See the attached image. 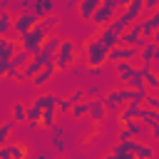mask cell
<instances>
[{
  "label": "cell",
  "mask_w": 159,
  "mask_h": 159,
  "mask_svg": "<svg viewBox=\"0 0 159 159\" xmlns=\"http://www.w3.org/2000/svg\"><path fill=\"white\" fill-rule=\"evenodd\" d=\"M42 65H45V62H42L37 55H32V57H30V62L22 67V77H25V80H32V77H35V75L42 70Z\"/></svg>",
  "instance_id": "19"
},
{
  "label": "cell",
  "mask_w": 159,
  "mask_h": 159,
  "mask_svg": "<svg viewBox=\"0 0 159 159\" xmlns=\"http://www.w3.org/2000/svg\"><path fill=\"white\" fill-rule=\"evenodd\" d=\"M137 122H142L144 127H157L159 124V112H154V109H149V107H144V104H139L137 107V117H134Z\"/></svg>",
  "instance_id": "12"
},
{
  "label": "cell",
  "mask_w": 159,
  "mask_h": 159,
  "mask_svg": "<svg viewBox=\"0 0 159 159\" xmlns=\"http://www.w3.org/2000/svg\"><path fill=\"white\" fill-rule=\"evenodd\" d=\"M99 5H102L99 0H80V2H77V15H80V20H89Z\"/></svg>",
  "instance_id": "16"
},
{
  "label": "cell",
  "mask_w": 159,
  "mask_h": 159,
  "mask_svg": "<svg viewBox=\"0 0 159 159\" xmlns=\"http://www.w3.org/2000/svg\"><path fill=\"white\" fill-rule=\"evenodd\" d=\"M82 52H84V62L89 70H102L107 65V55H109V47H104L94 35L82 45Z\"/></svg>",
  "instance_id": "1"
},
{
  "label": "cell",
  "mask_w": 159,
  "mask_h": 159,
  "mask_svg": "<svg viewBox=\"0 0 159 159\" xmlns=\"http://www.w3.org/2000/svg\"><path fill=\"white\" fill-rule=\"evenodd\" d=\"M102 159H137V157H132L129 152H127V154H112V152H109V154L102 157Z\"/></svg>",
  "instance_id": "38"
},
{
  "label": "cell",
  "mask_w": 159,
  "mask_h": 159,
  "mask_svg": "<svg viewBox=\"0 0 159 159\" xmlns=\"http://www.w3.org/2000/svg\"><path fill=\"white\" fill-rule=\"evenodd\" d=\"M57 112H60V114H70V112H72V102H70L67 97L57 99Z\"/></svg>",
  "instance_id": "33"
},
{
  "label": "cell",
  "mask_w": 159,
  "mask_h": 159,
  "mask_svg": "<svg viewBox=\"0 0 159 159\" xmlns=\"http://www.w3.org/2000/svg\"><path fill=\"white\" fill-rule=\"evenodd\" d=\"M102 2H109V5H114V7H117V0H102Z\"/></svg>",
  "instance_id": "45"
},
{
  "label": "cell",
  "mask_w": 159,
  "mask_h": 159,
  "mask_svg": "<svg viewBox=\"0 0 159 159\" xmlns=\"http://www.w3.org/2000/svg\"><path fill=\"white\" fill-rule=\"evenodd\" d=\"M137 60H139V50L127 47V45H117L107 55V62H112V65H117V62H134L137 65Z\"/></svg>",
  "instance_id": "5"
},
{
  "label": "cell",
  "mask_w": 159,
  "mask_h": 159,
  "mask_svg": "<svg viewBox=\"0 0 159 159\" xmlns=\"http://www.w3.org/2000/svg\"><path fill=\"white\" fill-rule=\"evenodd\" d=\"M144 107H149V109H154V112H159V94H154V92H149L147 97H144V102H142Z\"/></svg>",
  "instance_id": "32"
},
{
  "label": "cell",
  "mask_w": 159,
  "mask_h": 159,
  "mask_svg": "<svg viewBox=\"0 0 159 159\" xmlns=\"http://www.w3.org/2000/svg\"><path fill=\"white\" fill-rule=\"evenodd\" d=\"M114 17H117V7H114V5H109V2H102V5L94 10V15H92L89 20H92L97 27H107Z\"/></svg>",
  "instance_id": "6"
},
{
  "label": "cell",
  "mask_w": 159,
  "mask_h": 159,
  "mask_svg": "<svg viewBox=\"0 0 159 159\" xmlns=\"http://www.w3.org/2000/svg\"><path fill=\"white\" fill-rule=\"evenodd\" d=\"M55 117H57V104L55 107H45L40 112V127H55Z\"/></svg>",
  "instance_id": "23"
},
{
  "label": "cell",
  "mask_w": 159,
  "mask_h": 159,
  "mask_svg": "<svg viewBox=\"0 0 159 159\" xmlns=\"http://www.w3.org/2000/svg\"><path fill=\"white\" fill-rule=\"evenodd\" d=\"M40 22H42V27H45V30L50 32V30H52V27L57 25V17H55V15H47V17H42Z\"/></svg>",
  "instance_id": "36"
},
{
  "label": "cell",
  "mask_w": 159,
  "mask_h": 159,
  "mask_svg": "<svg viewBox=\"0 0 159 159\" xmlns=\"http://www.w3.org/2000/svg\"><path fill=\"white\" fill-rule=\"evenodd\" d=\"M60 40H62V37H57V35H47V37H45V42H42V47L37 50V57H40L42 62L52 60V57H55V52H57V47H60Z\"/></svg>",
  "instance_id": "8"
},
{
  "label": "cell",
  "mask_w": 159,
  "mask_h": 159,
  "mask_svg": "<svg viewBox=\"0 0 159 159\" xmlns=\"http://www.w3.org/2000/svg\"><path fill=\"white\" fill-rule=\"evenodd\" d=\"M137 107H139V104H134V102H127V104H124V109H122V112L117 114V117H119V124H122V127H124L127 122H132V119L137 117Z\"/></svg>",
  "instance_id": "25"
},
{
  "label": "cell",
  "mask_w": 159,
  "mask_h": 159,
  "mask_svg": "<svg viewBox=\"0 0 159 159\" xmlns=\"http://www.w3.org/2000/svg\"><path fill=\"white\" fill-rule=\"evenodd\" d=\"M144 17H147V20H149V22H152V27H154V30H157V27H159V7H157V10H154V12H149V15H144Z\"/></svg>",
  "instance_id": "37"
},
{
  "label": "cell",
  "mask_w": 159,
  "mask_h": 159,
  "mask_svg": "<svg viewBox=\"0 0 159 159\" xmlns=\"http://www.w3.org/2000/svg\"><path fill=\"white\" fill-rule=\"evenodd\" d=\"M84 94H89V97H99V87H97V84H92V87H87V89H84Z\"/></svg>",
  "instance_id": "39"
},
{
  "label": "cell",
  "mask_w": 159,
  "mask_h": 159,
  "mask_svg": "<svg viewBox=\"0 0 159 159\" xmlns=\"http://www.w3.org/2000/svg\"><path fill=\"white\" fill-rule=\"evenodd\" d=\"M75 60H77V45H75L72 40L62 37V40H60V47H57V52H55V57H52V62H55L57 72L70 70V67L75 65Z\"/></svg>",
  "instance_id": "2"
},
{
  "label": "cell",
  "mask_w": 159,
  "mask_h": 159,
  "mask_svg": "<svg viewBox=\"0 0 159 159\" xmlns=\"http://www.w3.org/2000/svg\"><path fill=\"white\" fill-rule=\"evenodd\" d=\"M10 70H12L10 60H2V62H0V80H7V77H10Z\"/></svg>",
  "instance_id": "35"
},
{
  "label": "cell",
  "mask_w": 159,
  "mask_h": 159,
  "mask_svg": "<svg viewBox=\"0 0 159 159\" xmlns=\"http://www.w3.org/2000/svg\"><path fill=\"white\" fill-rule=\"evenodd\" d=\"M20 50V42L15 37H0V62L2 60H12V55Z\"/></svg>",
  "instance_id": "14"
},
{
  "label": "cell",
  "mask_w": 159,
  "mask_h": 159,
  "mask_svg": "<svg viewBox=\"0 0 159 159\" xmlns=\"http://www.w3.org/2000/svg\"><path fill=\"white\" fill-rule=\"evenodd\" d=\"M124 147H127V152H129L132 157H137V159H152V157H154V149H152L149 144H144L142 139H129V142H124Z\"/></svg>",
  "instance_id": "7"
},
{
  "label": "cell",
  "mask_w": 159,
  "mask_h": 159,
  "mask_svg": "<svg viewBox=\"0 0 159 159\" xmlns=\"http://www.w3.org/2000/svg\"><path fill=\"white\" fill-rule=\"evenodd\" d=\"M55 72H57L55 62H52V60H47V62L42 65V70H40V72H37V75H35V77H32L30 82H32L35 87H45V84H47V82H50L52 77H55Z\"/></svg>",
  "instance_id": "11"
},
{
  "label": "cell",
  "mask_w": 159,
  "mask_h": 159,
  "mask_svg": "<svg viewBox=\"0 0 159 159\" xmlns=\"http://www.w3.org/2000/svg\"><path fill=\"white\" fill-rule=\"evenodd\" d=\"M129 139H132V137H129V132H127V129H122V132H119V142H129Z\"/></svg>",
  "instance_id": "41"
},
{
  "label": "cell",
  "mask_w": 159,
  "mask_h": 159,
  "mask_svg": "<svg viewBox=\"0 0 159 159\" xmlns=\"http://www.w3.org/2000/svg\"><path fill=\"white\" fill-rule=\"evenodd\" d=\"M129 25H132V22H129V20H127L124 15H117V17H114V20H112V22H109L107 27H109L112 32H117V35L122 37V35H124V32L129 30Z\"/></svg>",
  "instance_id": "22"
},
{
  "label": "cell",
  "mask_w": 159,
  "mask_h": 159,
  "mask_svg": "<svg viewBox=\"0 0 159 159\" xmlns=\"http://www.w3.org/2000/svg\"><path fill=\"white\" fill-rule=\"evenodd\" d=\"M52 7H55V2H52V0H32V7H30V12H35V15L42 20V17L52 15Z\"/></svg>",
  "instance_id": "18"
},
{
  "label": "cell",
  "mask_w": 159,
  "mask_h": 159,
  "mask_svg": "<svg viewBox=\"0 0 159 159\" xmlns=\"http://www.w3.org/2000/svg\"><path fill=\"white\" fill-rule=\"evenodd\" d=\"M84 97H87V94H84V89H75V92H72V94H70L67 99H70V102H72V107H75V104L84 102Z\"/></svg>",
  "instance_id": "34"
},
{
  "label": "cell",
  "mask_w": 159,
  "mask_h": 159,
  "mask_svg": "<svg viewBox=\"0 0 159 159\" xmlns=\"http://www.w3.org/2000/svg\"><path fill=\"white\" fill-rule=\"evenodd\" d=\"M70 114H72L75 119H87V114H89V99H84V102H80V104H75Z\"/></svg>",
  "instance_id": "30"
},
{
  "label": "cell",
  "mask_w": 159,
  "mask_h": 159,
  "mask_svg": "<svg viewBox=\"0 0 159 159\" xmlns=\"http://www.w3.org/2000/svg\"><path fill=\"white\" fill-rule=\"evenodd\" d=\"M152 42H154V45H159V27L154 30V35H152Z\"/></svg>",
  "instance_id": "43"
},
{
  "label": "cell",
  "mask_w": 159,
  "mask_h": 159,
  "mask_svg": "<svg viewBox=\"0 0 159 159\" xmlns=\"http://www.w3.org/2000/svg\"><path fill=\"white\" fill-rule=\"evenodd\" d=\"M117 15H124L129 22H137V20H142V15H144V2L142 0H132L122 12H117Z\"/></svg>",
  "instance_id": "13"
},
{
  "label": "cell",
  "mask_w": 159,
  "mask_h": 159,
  "mask_svg": "<svg viewBox=\"0 0 159 159\" xmlns=\"http://www.w3.org/2000/svg\"><path fill=\"white\" fill-rule=\"evenodd\" d=\"M52 2H55V0H52Z\"/></svg>",
  "instance_id": "46"
},
{
  "label": "cell",
  "mask_w": 159,
  "mask_h": 159,
  "mask_svg": "<svg viewBox=\"0 0 159 159\" xmlns=\"http://www.w3.org/2000/svg\"><path fill=\"white\" fill-rule=\"evenodd\" d=\"M154 55H157V45L149 40L142 50H139V62L142 65H147V67H152V62H154Z\"/></svg>",
  "instance_id": "20"
},
{
  "label": "cell",
  "mask_w": 159,
  "mask_h": 159,
  "mask_svg": "<svg viewBox=\"0 0 159 159\" xmlns=\"http://www.w3.org/2000/svg\"><path fill=\"white\" fill-rule=\"evenodd\" d=\"M124 129L129 132V137H132V139H142V137H147V127H144L142 122H137V119L127 122V124H124Z\"/></svg>",
  "instance_id": "24"
},
{
  "label": "cell",
  "mask_w": 159,
  "mask_h": 159,
  "mask_svg": "<svg viewBox=\"0 0 159 159\" xmlns=\"http://www.w3.org/2000/svg\"><path fill=\"white\" fill-rule=\"evenodd\" d=\"M102 102H104V109L112 112V114H119V112L124 109V104H127V102L119 97V89H109V92L102 97Z\"/></svg>",
  "instance_id": "10"
},
{
  "label": "cell",
  "mask_w": 159,
  "mask_h": 159,
  "mask_svg": "<svg viewBox=\"0 0 159 159\" xmlns=\"http://www.w3.org/2000/svg\"><path fill=\"white\" fill-rule=\"evenodd\" d=\"M12 122L15 124H25L27 122V104H22V102L12 104Z\"/></svg>",
  "instance_id": "27"
},
{
  "label": "cell",
  "mask_w": 159,
  "mask_h": 159,
  "mask_svg": "<svg viewBox=\"0 0 159 159\" xmlns=\"http://www.w3.org/2000/svg\"><path fill=\"white\" fill-rule=\"evenodd\" d=\"M104 114H107V109H104V102H102V97H94V99H89V114H87V119H92L94 124H99V122L104 119Z\"/></svg>",
  "instance_id": "15"
},
{
  "label": "cell",
  "mask_w": 159,
  "mask_h": 159,
  "mask_svg": "<svg viewBox=\"0 0 159 159\" xmlns=\"http://www.w3.org/2000/svg\"><path fill=\"white\" fill-rule=\"evenodd\" d=\"M30 57L32 55H27L25 50H17L15 55H12V60H10V65H12V70H22L27 62H30Z\"/></svg>",
  "instance_id": "28"
},
{
  "label": "cell",
  "mask_w": 159,
  "mask_h": 159,
  "mask_svg": "<svg viewBox=\"0 0 159 159\" xmlns=\"http://www.w3.org/2000/svg\"><path fill=\"white\" fill-rule=\"evenodd\" d=\"M94 37H97V40H99L104 47H109V50L119 45V35H117V32H112L109 27H99V32H97Z\"/></svg>",
  "instance_id": "17"
},
{
  "label": "cell",
  "mask_w": 159,
  "mask_h": 159,
  "mask_svg": "<svg viewBox=\"0 0 159 159\" xmlns=\"http://www.w3.org/2000/svg\"><path fill=\"white\" fill-rule=\"evenodd\" d=\"M37 22H40V17H37L35 12H17V15L12 17V32H15L17 37H22V35L30 32Z\"/></svg>",
  "instance_id": "4"
},
{
  "label": "cell",
  "mask_w": 159,
  "mask_h": 159,
  "mask_svg": "<svg viewBox=\"0 0 159 159\" xmlns=\"http://www.w3.org/2000/svg\"><path fill=\"white\" fill-rule=\"evenodd\" d=\"M35 159H52V154H50L47 149H37V154H35Z\"/></svg>",
  "instance_id": "40"
},
{
  "label": "cell",
  "mask_w": 159,
  "mask_h": 159,
  "mask_svg": "<svg viewBox=\"0 0 159 159\" xmlns=\"http://www.w3.org/2000/svg\"><path fill=\"white\" fill-rule=\"evenodd\" d=\"M12 12L10 10H5V12H0V37H10L12 35Z\"/></svg>",
  "instance_id": "21"
},
{
  "label": "cell",
  "mask_w": 159,
  "mask_h": 159,
  "mask_svg": "<svg viewBox=\"0 0 159 159\" xmlns=\"http://www.w3.org/2000/svg\"><path fill=\"white\" fill-rule=\"evenodd\" d=\"M114 67H117V77H119V82H124V80L134 72V67H137V65H134V62H117Z\"/></svg>",
  "instance_id": "29"
},
{
  "label": "cell",
  "mask_w": 159,
  "mask_h": 159,
  "mask_svg": "<svg viewBox=\"0 0 159 159\" xmlns=\"http://www.w3.org/2000/svg\"><path fill=\"white\" fill-rule=\"evenodd\" d=\"M50 132H52V139H50V144H52V149L62 154V152L67 149V144L72 142V137H70V134H67V132H65L62 127H57V124H55V127H50Z\"/></svg>",
  "instance_id": "9"
},
{
  "label": "cell",
  "mask_w": 159,
  "mask_h": 159,
  "mask_svg": "<svg viewBox=\"0 0 159 159\" xmlns=\"http://www.w3.org/2000/svg\"><path fill=\"white\" fill-rule=\"evenodd\" d=\"M99 2H102V0H99Z\"/></svg>",
  "instance_id": "47"
},
{
  "label": "cell",
  "mask_w": 159,
  "mask_h": 159,
  "mask_svg": "<svg viewBox=\"0 0 159 159\" xmlns=\"http://www.w3.org/2000/svg\"><path fill=\"white\" fill-rule=\"evenodd\" d=\"M149 132H152V139H159V124L157 127H149Z\"/></svg>",
  "instance_id": "42"
},
{
  "label": "cell",
  "mask_w": 159,
  "mask_h": 159,
  "mask_svg": "<svg viewBox=\"0 0 159 159\" xmlns=\"http://www.w3.org/2000/svg\"><path fill=\"white\" fill-rule=\"evenodd\" d=\"M7 5H10L7 0H0V12H5V10H7Z\"/></svg>",
  "instance_id": "44"
},
{
  "label": "cell",
  "mask_w": 159,
  "mask_h": 159,
  "mask_svg": "<svg viewBox=\"0 0 159 159\" xmlns=\"http://www.w3.org/2000/svg\"><path fill=\"white\" fill-rule=\"evenodd\" d=\"M7 149H10V157H12V159H27V149H25L22 144L10 142V144H7Z\"/></svg>",
  "instance_id": "31"
},
{
  "label": "cell",
  "mask_w": 159,
  "mask_h": 159,
  "mask_svg": "<svg viewBox=\"0 0 159 159\" xmlns=\"http://www.w3.org/2000/svg\"><path fill=\"white\" fill-rule=\"evenodd\" d=\"M47 35H52V32H47V30L42 27V22H37L30 32H25L22 37H17L20 50H25L27 55H37V50L42 47V42H45V37H47Z\"/></svg>",
  "instance_id": "3"
},
{
  "label": "cell",
  "mask_w": 159,
  "mask_h": 159,
  "mask_svg": "<svg viewBox=\"0 0 159 159\" xmlns=\"http://www.w3.org/2000/svg\"><path fill=\"white\" fill-rule=\"evenodd\" d=\"M15 127H17V124H15L12 119H7V122H2V124H0V147L10 144V137H12Z\"/></svg>",
  "instance_id": "26"
}]
</instances>
